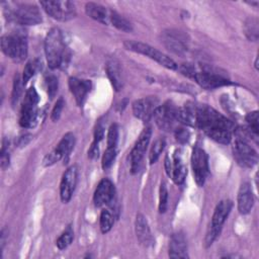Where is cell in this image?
Here are the masks:
<instances>
[{"mask_svg":"<svg viewBox=\"0 0 259 259\" xmlns=\"http://www.w3.org/2000/svg\"><path fill=\"white\" fill-rule=\"evenodd\" d=\"M195 126L203 131L207 137L223 145L231 142L235 131L231 120L207 105H197Z\"/></svg>","mask_w":259,"mask_h":259,"instance_id":"cell-1","label":"cell"},{"mask_svg":"<svg viewBox=\"0 0 259 259\" xmlns=\"http://www.w3.org/2000/svg\"><path fill=\"white\" fill-rule=\"evenodd\" d=\"M180 71L182 74L192 78L197 84L205 89H215L231 84L229 79L209 67L199 66L196 68L191 64H183Z\"/></svg>","mask_w":259,"mask_h":259,"instance_id":"cell-2","label":"cell"},{"mask_svg":"<svg viewBox=\"0 0 259 259\" xmlns=\"http://www.w3.org/2000/svg\"><path fill=\"white\" fill-rule=\"evenodd\" d=\"M235 133V142L233 146L234 158L242 167L252 168L258 162L257 152L249 144V138H251V133L246 130L237 128ZM253 134V133H252ZM256 136V135H255Z\"/></svg>","mask_w":259,"mask_h":259,"instance_id":"cell-3","label":"cell"},{"mask_svg":"<svg viewBox=\"0 0 259 259\" xmlns=\"http://www.w3.org/2000/svg\"><path fill=\"white\" fill-rule=\"evenodd\" d=\"M45 53L51 69H57L64 64L67 54L63 33L59 28L54 27L48 32L45 39Z\"/></svg>","mask_w":259,"mask_h":259,"instance_id":"cell-4","label":"cell"},{"mask_svg":"<svg viewBox=\"0 0 259 259\" xmlns=\"http://www.w3.org/2000/svg\"><path fill=\"white\" fill-rule=\"evenodd\" d=\"M2 52L15 62H22L27 56V39L24 31L19 30L1 37Z\"/></svg>","mask_w":259,"mask_h":259,"instance_id":"cell-5","label":"cell"},{"mask_svg":"<svg viewBox=\"0 0 259 259\" xmlns=\"http://www.w3.org/2000/svg\"><path fill=\"white\" fill-rule=\"evenodd\" d=\"M123 46L125 47L126 50L147 56L150 59L156 61L161 66H163L169 70L177 69L176 63L171 58H169L168 56H166L165 54H163L162 52L158 51L157 49L151 47L148 44H145L142 41H135V40H125L123 42Z\"/></svg>","mask_w":259,"mask_h":259,"instance_id":"cell-6","label":"cell"},{"mask_svg":"<svg viewBox=\"0 0 259 259\" xmlns=\"http://www.w3.org/2000/svg\"><path fill=\"white\" fill-rule=\"evenodd\" d=\"M232 206H233V202L229 199L222 200L217 204L213 214H212L209 229L205 236L204 242H205L206 247L210 246L213 243V241L218 238V236L220 235L222 228L232 209Z\"/></svg>","mask_w":259,"mask_h":259,"instance_id":"cell-7","label":"cell"},{"mask_svg":"<svg viewBox=\"0 0 259 259\" xmlns=\"http://www.w3.org/2000/svg\"><path fill=\"white\" fill-rule=\"evenodd\" d=\"M8 19L21 25H34L41 22V14L38 8L32 4H16L14 8H8Z\"/></svg>","mask_w":259,"mask_h":259,"instance_id":"cell-8","label":"cell"},{"mask_svg":"<svg viewBox=\"0 0 259 259\" xmlns=\"http://www.w3.org/2000/svg\"><path fill=\"white\" fill-rule=\"evenodd\" d=\"M39 97L34 89V87H30L24 96L23 103L20 111L19 123L23 127H32L36 123L37 118V103Z\"/></svg>","mask_w":259,"mask_h":259,"instance_id":"cell-9","label":"cell"},{"mask_svg":"<svg viewBox=\"0 0 259 259\" xmlns=\"http://www.w3.org/2000/svg\"><path fill=\"white\" fill-rule=\"evenodd\" d=\"M40 5L51 17L60 21L70 20L76 15L75 5L70 1L48 0L40 1Z\"/></svg>","mask_w":259,"mask_h":259,"instance_id":"cell-10","label":"cell"},{"mask_svg":"<svg viewBox=\"0 0 259 259\" xmlns=\"http://www.w3.org/2000/svg\"><path fill=\"white\" fill-rule=\"evenodd\" d=\"M191 167L195 182L198 186H202L209 174L207 154L199 147H195L191 155Z\"/></svg>","mask_w":259,"mask_h":259,"instance_id":"cell-11","label":"cell"},{"mask_svg":"<svg viewBox=\"0 0 259 259\" xmlns=\"http://www.w3.org/2000/svg\"><path fill=\"white\" fill-rule=\"evenodd\" d=\"M75 145V137L72 133L66 134L62 140L59 142L57 147L42 160V165L46 167L52 166L61 159H64L66 156H68Z\"/></svg>","mask_w":259,"mask_h":259,"instance_id":"cell-12","label":"cell"},{"mask_svg":"<svg viewBox=\"0 0 259 259\" xmlns=\"http://www.w3.org/2000/svg\"><path fill=\"white\" fill-rule=\"evenodd\" d=\"M162 42L169 51L176 55L183 56L188 50V40L186 38V35L178 30L169 29L163 31Z\"/></svg>","mask_w":259,"mask_h":259,"instance_id":"cell-13","label":"cell"},{"mask_svg":"<svg viewBox=\"0 0 259 259\" xmlns=\"http://www.w3.org/2000/svg\"><path fill=\"white\" fill-rule=\"evenodd\" d=\"M151 135H152L151 127L144 128L143 132L140 134L138 141L136 142L134 148L132 149V152L130 155V160H131V168H132L133 173L137 172L140 168L141 161H142L144 154L147 150V147L149 145Z\"/></svg>","mask_w":259,"mask_h":259,"instance_id":"cell-14","label":"cell"},{"mask_svg":"<svg viewBox=\"0 0 259 259\" xmlns=\"http://www.w3.org/2000/svg\"><path fill=\"white\" fill-rule=\"evenodd\" d=\"M165 170L167 175L178 185L182 184L185 180L187 169L181 155L179 153H175L173 157L170 159L169 156L165 159Z\"/></svg>","mask_w":259,"mask_h":259,"instance_id":"cell-15","label":"cell"},{"mask_svg":"<svg viewBox=\"0 0 259 259\" xmlns=\"http://www.w3.org/2000/svg\"><path fill=\"white\" fill-rule=\"evenodd\" d=\"M176 110L177 108L171 102L158 106L153 114L158 126L164 131L171 130L176 120Z\"/></svg>","mask_w":259,"mask_h":259,"instance_id":"cell-16","label":"cell"},{"mask_svg":"<svg viewBox=\"0 0 259 259\" xmlns=\"http://www.w3.org/2000/svg\"><path fill=\"white\" fill-rule=\"evenodd\" d=\"M77 175L78 169L75 165L69 167L63 174L60 184V196L62 201L65 203L68 202L72 197L77 183Z\"/></svg>","mask_w":259,"mask_h":259,"instance_id":"cell-17","label":"cell"},{"mask_svg":"<svg viewBox=\"0 0 259 259\" xmlns=\"http://www.w3.org/2000/svg\"><path fill=\"white\" fill-rule=\"evenodd\" d=\"M158 100L154 96L138 99L133 103V112L136 117L143 121H148L158 107Z\"/></svg>","mask_w":259,"mask_h":259,"instance_id":"cell-18","label":"cell"},{"mask_svg":"<svg viewBox=\"0 0 259 259\" xmlns=\"http://www.w3.org/2000/svg\"><path fill=\"white\" fill-rule=\"evenodd\" d=\"M115 188L113 183L108 179H102L94 192L93 201L96 206H102L109 204L114 199Z\"/></svg>","mask_w":259,"mask_h":259,"instance_id":"cell-19","label":"cell"},{"mask_svg":"<svg viewBox=\"0 0 259 259\" xmlns=\"http://www.w3.org/2000/svg\"><path fill=\"white\" fill-rule=\"evenodd\" d=\"M69 88L72 94L75 97V100L79 106H81L91 89V82L85 79L79 78H70L69 79Z\"/></svg>","mask_w":259,"mask_h":259,"instance_id":"cell-20","label":"cell"},{"mask_svg":"<svg viewBox=\"0 0 259 259\" xmlns=\"http://www.w3.org/2000/svg\"><path fill=\"white\" fill-rule=\"evenodd\" d=\"M169 256L171 258H188L187 244L182 233L178 232L171 236L169 243Z\"/></svg>","mask_w":259,"mask_h":259,"instance_id":"cell-21","label":"cell"},{"mask_svg":"<svg viewBox=\"0 0 259 259\" xmlns=\"http://www.w3.org/2000/svg\"><path fill=\"white\" fill-rule=\"evenodd\" d=\"M254 203L252 188L248 182H244L238 192V209L240 213L246 214L250 212Z\"/></svg>","mask_w":259,"mask_h":259,"instance_id":"cell-22","label":"cell"},{"mask_svg":"<svg viewBox=\"0 0 259 259\" xmlns=\"http://www.w3.org/2000/svg\"><path fill=\"white\" fill-rule=\"evenodd\" d=\"M136 235L139 242L145 247L151 246L153 244V237L151 234V230L146 218L143 214H138L135 223Z\"/></svg>","mask_w":259,"mask_h":259,"instance_id":"cell-23","label":"cell"},{"mask_svg":"<svg viewBox=\"0 0 259 259\" xmlns=\"http://www.w3.org/2000/svg\"><path fill=\"white\" fill-rule=\"evenodd\" d=\"M106 74L108 79L110 80V83L112 87L118 91L122 87V77H121V71L119 64L116 60L111 59L106 63Z\"/></svg>","mask_w":259,"mask_h":259,"instance_id":"cell-24","label":"cell"},{"mask_svg":"<svg viewBox=\"0 0 259 259\" xmlns=\"http://www.w3.org/2000/svg\"><path fill=\"white\" fill-rule=\"evenodd\" d=\"M85 11L89 17H91L96 21H99L105 24L109 21V12L104 6H102L99 3H95V2L86 3Z\"/></svg>","mask_w":259,"mask_h":259,"instance_id":"cell-25","label":"cell"},{"mask_svg":"<svg viewBox=\"0 0 259 259\" xmlns=\"http://www.w3.org/2000/svg\"><path fill=\"white\" fill-rule=\"evenodd\" d=\"M196 108L197 105L187 103L183 107L177 108L176 110V120L182 122L186 125H195V118H196Z\"/></svg>","mask_w":259,"mask_h":259,"instance_id":"cell-26","label":"cell"},{"mask_svg":"<svg viewBox=\"0 0 259 259\" xmlns=\"http://www.w3.org/2000/svg\"><path fill=\"white\" fill-rule=\"evenodd\" d=\"M109 21L112 23L113 26H115L117 29L125 31V32H131L133 30L132 23L124 18L122 15L115 11H109Z\"/></svg>","mask_w":259,"mask_h":259,"instance_id":"cell-27","label":"cell"},{"mask_svg":"<svg viewBox=\"0 0 259 259\" xmlns=\"http://www.w3.org/2000/svg\"><path fill=\"white\" fill-rule=\"evenodd\" d=\"M258 20L257 18H249L245 23V34L253 41L258 39Z\"/></svg>","mask_w":259,"mask_h":259,"instance_id":"cell-28","label":"cell"},{"mask_svg":"<svg viewBox=\"0 0 259 259\" xmlns=\"http://www.w3.org/2000/svg\"><path fill=\"white\" fill-rule=\"evenodd\" d=\"M100 230L103 234L109 232L113 226V215L107 209H103L100 213Z\"/></svg>","mask_w":259,"mask_h":259,"instance_id":"cell-29","label":"cell"},{"mask_svg":"<svg viewBox=\"0 0 259 259\" xmlns=\"http://www.w3.org/2000/svg\"><path fill=\"white\" fill-rule=\"evenodd\" d=\"M74 239V233H73V230L71 227H68L65 232H63V234L58 238L57 242H56V245L57 247L60 249V250H63V249H66L73 241Z\"/></svg>","mask_w":259,"mask_h":259,"instance_id":"cell-30","label":"cell"},{"mask_svg":"<svg viewBox=\"0 0 259 259\" xmlns=\"http://www.w3.org/2000/svg\"><path fill=\"white\" fill-rule=\"evenodd\" d=\"M164 147H165V141L163 139H158L153 144V146L151 148V151H150V155H149L150 164H154L158 160L162 151L164 150Z\"/></svg>","mask_w":259,"mask_h":259,"instance_id":"cell-31","label":"cell"},{"mask_svg":"<svg viewBox=\"0 0 259 259\" xmlns=\"http://www.w3.org/2000/svg\"><path fill=\"white\" fill-rule=\"evenodd\" d=\"M116 153H117L116 147H112V148H108V147H107L106 151H105L104 154H103L102 162H101L102 168H103L104 170L108 169V168L112 165V163H113V161H114V159H115V157H116Z\"/></svg>","mask_w":259,"mask_h":259,"instance_id":"cell-32","label":"cell"},{"mask_svg":"<svg viewBox=\"0 0 259 259\" xmlns=\"http://www.w3.org/2000/svg\"><path fill=\"white\" fill-rule=\"evenodd\" d=\"M37 68H38V63L36 61L28 62L25 65V67L23 69V74H22V84L23 85H25L27 83V81L34 75Z\"/></svg>","mask_w":259,"mask_h":259,"instance_id":"cell-33","label":"cell"},{"mask_svg":"<svg viewBox=\"0 0 259 259\" xmlns=\"http://www.w3.org/2000/svg\"><path fill=\"white\" fill-rule=\"evenodd\" d=\"M46 85L48 95L51 99H53L58 91V78L55 75H48L46 77Z\"/></svg>","mask_w":259,"mask_h":259,"instance_id":"cell-34","label":"cell"},{"mask_svg":"<svg viewBox=\"0 0 259 259\" xmlns=\"http://www.w3.org/2000/svg\"><path fill=\"white\" fill-rule=\"evenodd\" d=\"M168 205V189L164 182L161 183L159 191V211L165 212Z\"/></svg>","mask_w":259,"mask_h":259,"instance_id":"cell-35","label":"cell"},{"mask_svg":"<svg viewBox=\"0 0 259 259\" xmlns=\"http://www.w3.org/2000/svg\"><path fill=\"white\" fill-rule=\"evenodd\" d=\"M246 121L248 122L249 125V130L250 132H252L254 135H258V130H259V125H258V111H252L249 112L246 115Z\"/></svg>","mask_w":259,"mask_h":259,"instance_id":"cell-36","label":"cell"},{"mask_svg":"<svg viewBox=\"0 0 259 259\" xmlns=\"http://www.w3.org/2000/svg\"><path fill=\"white\" fill-rule=\"evenodd\" d=\"M118 140V127L116 123H113L110 125L107 134V147L112 148L116 147Z\"/></svg>","mask_w":259,"mask_h":259,"instance_id":"cell-37","label":"cell"},{"mask_svg":"<svg viewBox=\"0 0 259 259\" xmlns=\"http://www.w3.org/2000/svg\"><path fill=\"white\" fill-rule=\"evenodd\" d=\"M0 161H1V168L5 170L9 166V152H8V141L5 139L2 143L1 148V155H0Z\"/></svg>","mask_w":259,"mask_h":259,"instance_id":"cell-38","label":"cell"},{"mask_svg":"<svg viewBox=\"0 0 259 259\" xmlns=\"http://www.w3.org/2000/svg\"><path fill=\"white\" fill-rule=\"evenodd\" d=\"M64 105H65V102H64V99L61 97L57 100L53 110H52V113H51V118L53 121H57L59 120L60 116H61V112L64 108Z\"/></svg>","mask_w":259,"mask_h":259,"instance_id":"cell-39","label":"cell"},{"mask_svg":"<svg viewBox=\"0 0 259 259\" xmlns=\"http://www.w3.org/2000/svg\"><path fill=\"white\" fill-rule=\"evenodd\" d=\"M21 94V82H20V78L18 75L15 76L14 82H13V90H12V102L13 104H15V102H17L18 98L20 97Z\"/></svg>","mask_w":259,"mask_h":259,"instance_id":"cell-40","label":"cell"},{"mask_svg":"<svg viewBox=\"0 0 259 259\" xmlns=\"http://www.w3.org/2000/svg\"><path fill=\"white\" fill-rule=\"evenodd\" d=\"M175 137H176L177 141H179L181 143H185V142H187V140L189 138V133L184 128H176Z\"/></svg>","mask_w":259,"mask_h":259,"instance_id":"cell-41","label":"cell"},{"mask_svg":"<svg viewBox=\"0 0 259 259\" xmlns=\"http://www.w3.org/2000/svg\"><path fill=\"white\" fill-rule=\"evenodd\" d=\"M98 155H99V149H98V143H95L93 142L91 147L89 148V151H88V157L92 160L98 158Z\"/></svg>","mask_w":259,"mask_h":259,"instance_id":"cell-42","label":"cell"},{"mask_svg":"<svg viewBox=\"0 0 259 259\" xmlns=\"http://www.w3.org/2000/svg\"><path fill=\"white\" fill-rule=\"evenodd\" d=\"M103 137H104L103 126L101 124H98L96 130H95V133H94V142L95 143H99L102 140Z\"/></svg>","mask_w":259,"mask_h":259,"instance_id":"cell-43","label":"cell"}]
</instances>
